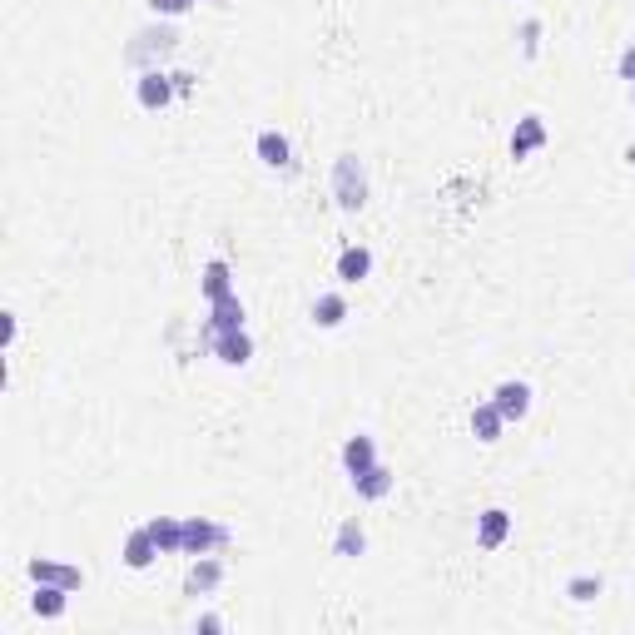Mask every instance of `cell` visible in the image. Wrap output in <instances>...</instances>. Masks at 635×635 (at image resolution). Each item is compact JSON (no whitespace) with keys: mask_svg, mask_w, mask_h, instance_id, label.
I'll return each instance as SVG.
<instances>
[{"mask_svg":"<svg viewBox=\"0 0 635 635\" xmlns=\"http://www.w3.org/2000/svg\"><path fill=\"white\" fill-rule=\"evenodd\" d=\"M333 199L343 214H358L368 204V169L358 154H338L333 159Z\"/></svg>","mask_w":635,"mask_h":635,"instance_id":"obj_1","label":"cell"},{"mask_svg":"<svg viewBox=\"0 0 635 635\" xmlns=\"http://www.w3.org/2000/svg\"><path fill=\"white\" fill-rule=\"evenodd\" d=\"M234 541L229 526L209 521V516H184V541H179V556H209V551H224Z\"/></svg>","mask_w":635,"mask_h":635,"instance_id":"obj_2","label":"cell"},{"mask_svg":"<svg viewBox=\"0 0 635 635\" xmlns=\"http://www.w3.org/2000/svg\"><path fill=\"white\" fill-rule=\"evenodd\" d=\"M174 45H179V30H174V25H149V30H139V35L125 45V65L154 70V65H149V55H159V60H164Z\"/></svg>","mask_w":635,"mask_h":635,"instance_id":"obj_3","label":"cell"},{"mask_svg":"<svg viewBox=\"0 0 635 635\" xmlns=\"http://www.w3.org/2000/svg\"><path fill=\"white\" fill-rule=\"evenodd\" d=\"M174 95H179L174 75H164L159 65H154V70H139V80H134V100H139V110L159 115V110H169V105H174Z\"/></svg>","mask_w":635,"mask_h":635,"instance_id":"obj_4","label":"cell"},{"mask_svg":"<svg viewBox=\"0 0 635 635\" xmlns=\"http://www.w3.org/2000/svg\"><path fill=\"white\" fill-rule=\"evenodd\" d=\"M25 576L40 581V586H60V591H70V596L85 586V571H80V566H70V561H50V556H35V561L25 566Z\"/></svg>","mask_w":635,"mask_h":635,"instance_id":"obj_5","label":"cell"},{"mask_svg":"<svg viewBox=\"0 0 635 635\" xmlns=\"http://www.w3.org/2000/svg\"><path fill=\"white\" fill-rule=\"evenodd\" d=\"M209 348H214V358H219L224 368H244V363L254 358V338H249V328H234V333H209Z\"/></svg>","mask_w":635,"mask_h":635,"instance_id":"obj_6","label":"cell"},{"mask_svg":"<svg viewBox=\"0 0 635 635\" xmlns=\"http://www.w3.org/2000/svg\"><path fill=\"white\" fill-rule=\"evenodd\" d=\"M254 154H258V164H268V169H283V174L293 169V144H288L283 129H258Z\"/></svg>","mask_w":635,"mask_h":635,"instance_id":"obj_7","label":"cell"},{"mask_svg":"<svg viewBox=\"0 0 635 635\" xmlns=\"http://www.w3.org/2000/svg\"><path fill=\"white\" fill-rule=\"evenodd\" d=\"M546 139H551V129H546L541 115H521L516 129H511V159H526V154L546 149Z\"/></svg>","mask_w":635,"mask_h":635,"instance_id":"obj_8","label":"cell"},{"mask_svg":"<svg viewBox=\"0 0 635 635\" xmlns=\"http://www.w3.org/2000/svg\"><path fill=\"white\" fill-rule=\"evenodd\" d=\"M511 536V511L507 507H487L477 516V546L482 551H502Z\"/></svg>","mask_w":635,"mask_h":635,"instance_id":"obj_9","label":"cell"},{"mask_svg":"<svg viewBox=\"0 0 635 635\" xmlns=\"http://www.w3.org/2000/svg\"><path fill=\"white\" fill-rule=\"evenodd\" d=\"M492 402L502 407V417H507V422H521V417L531 412V382H521V378L497 382V392H492Z\"/></svg>","mask_w":635,"mask_h":635,"instance_id":"obj_10","label":"cell"},{"mask_svg":"<svg viewBox=\"0 0 635 635\" xmlns=\"http://www.w3.org/2000/svg\"><path fill=\"white\" fill-rule=\"evenodd\" d=\"M219 581H224V561L194 556V566H189V576H184V596H209V591H219Z\"/></svg>","mask_w":635,"mask_h":635,"instance_id":"obj_11","label":"cell"},{"mask_svg":"<svg viewBox=\"0 0 635 635\" xmlns=\"http://www.w3.org/2000/svg\"><path fill=\"white\" fill-rule=\"evenodd\" d=\"M502 432H507V417H502V407H497L492 397H487V402H477V407H472V437L492 447V442H502Z\"/></svg>","mask_w":635,"mask_h":635,"instance_id":"obj_12","label":"cell"},{"mask_svg":"<svg viewBox=\"0 0 635 635\" xmlns=\"http://www.w3.org/2000/svg\"><path fill=\"white\" fill-rule=\"evenodd\" d=\"M368 467H378V442H373L368 432H353V437L343 442V472L358 477V472H368Z\"/></svg>","mask_w":635,"mask_h":635,"instance_id":"obj_13","label":"cell"},{"mask_svg":"<svg viewBox=\"0 0 635 635\" xmlns=\"http://www.w3.org/2000/svg\"><path fill=\"white\" fill-rule=\"evenodd\" d=\"M392 487H397V472H392L387 462H378V467H368V472H358V477H353V492H358L363 502H382Z\"/></svg>","mask_w":635,"mask_h":635,"instance_id":"obj_14","label":"cell"},{"mask_svg":"<svg viewBox=\"0 0 635 635\" xmlns=\"http://www.w3.org/2000/svg\"><path fill=\"white\" fill-rule=\"evenodd\" d=\"M244 303H239V293H229V298H214L209 303V333H234V328H244Z\"/></svg>","mask_w":635,"mask_h":635,"instance_id":"obj_15","label":"cell"},{"mask_svg":"<svg viewBox=\"0 0 635 635\" xmlns=\"http://www.w3.org/2000/svg\"><path fill=\"white\" fill-rule=\"evenodd\" d=\"M154 556H159V546H154L149 526H134V531L125 536V566H129V571H149V566H154Z\"/></svg>","mask_w":635,"mask_h":635,"instance_id":"obj_16","label":"cell"},{"mask_svg":"<svg viewBox=\"0 0 635 635\" xmlns=\"http://www.w3.org/2000/svg\"><path fill=\"white\" fill-rule=\"evenodd\" d=\"M199 293L214 303V298H229L234 293V268L224 263V258H209L204 263V278H199Z\"/></svg>","mask_w":635,"mask_h":635,"instance_id":"obj_17","label":"cell"},{"mask_svg":"<svg viewBox=\"0 0 635 635\" xmlns=\"http://www.w3.org/2000/svg\"><path fill=\"white\" fill-rule=\"evenodd\" d=\"M144 526H149L159 556H174V551H179V541H184V516H149Z\"/></svg>","mask_w":635,"mask_h":635,"instance_id":"obj_18","label":"cell"},{"mask_svg":"<svg viewBox=\"0 0 635 635\" xmlns=\"http://www.w3.org/2000/svg\"><path fill=\"white\" fill-rule=\"evenodd\" d=\"M363 551H368V531H363V521H358V516H348V521L338 526V536H333V556L358 561Z\"/></svg>","mask_w":635,"mask_h":635,"instance_id":"obj_19","label":"cell"},{"mask_svg":"<svg viewBox=\"0 0 635 635\" xmlns=\"http://www.w3.org/2000/svg\"><path fill=\"white\" fill-rule=\"evenodd\" d=\"M65 606H70V591H60V586H40V581H35L30 611H35L40 621H60V616H65Z\"/></svg>","mask_w":635,"mask_h":635,"instance_id":"obj_20","label":"cell"},{"mask_svg":"<svg viewBox=\"0 0 635 635\" xmlns=\"http://www.w3.org/2000/svg\"><path fill=\"white\" fill-rule=\"evenodd\" d=\"M368 273H373V249L348 244V249L338 254V278H343V283H363Z\"/></svg>","mask_w":635,"mask_h":635,"instance_id":"obj_21","label":"cell"},{"mask_svg":"<svg viewBox=\"0 0 635 635\" xmlns=\"http://www.w3.org/2000/svg\"><path fill=\"white\" fill-rule=\"evenodd\" d=\"M313 323L318 328H343L348 323V298L343 293H318L313 298Z\"/></svg>","mask_w":635,"mask_h":635,"instance_id":"obj_22","label":"cell"},{"mask_svg":"<svg viewBox=\"0 0 635 635\" xmlns=\"http://www.w3.org/2000/svg\"><path fill=\"white\" fill-rule=\"evenodd\" d=\"M601 591H606V586H601V576H571V581H566V596H571L576 606H586V601H596Z\"/></svg>","mask_w":635,"mask_h":635,"instance_id":"obj_23","label":"cell"},{"mask_svg":"<svg viewBox=\"0 0 635 635\" xmlns=\"http://www.w3.org/2000/svg\"><path fill=\"white\" fill-rule=\"evenodd\" d=\"M521 50H526V55L541 50V20H526V25H521Z\"/></svg>","mask_w":635,"mask_h":635,"instance_id":"obj_24","label":"cell"},{"mask_svg":"<svg viewBox=\"0 0 635 635\" xmlns=\"http://www.w3.org/2000/svg\"><path fill=\"white\" fill-rule=\"evenodd\" d=\"M616 80H626V85L635 80V40L621 50V60H616Z\"/></svg>","mask_w":635,"mask_h":635,"instance_id":"obj_25","label":"cell"},{"mask_svg":"<svg viewBox=\"0 0 635 635\" xmlns=\"http://www.w3.org/2000/svg\"><path fill=\"white\" fill-rule=\"evenodd\" d=\"M149 10L154 15H184V10H194V0H149Z\"/></svg>","mask_w":635,"mask_h":635,"instance_id":"obj_26","label":"cell"},{"mask_svg":"<svg viewBox=\"0 0 635 635\" xmlns=\"http://www.w3.org/2000/svg\"><path fill=\"white\" fill-rule=\"evenodd\" d=\"M174 85H179V95H189L194 90V75L189 70H174Z\"/></svg>","mask_w":635,"mask_h":635,"instance_id":"obj_27","label":"cell"},{"mask_svg":"<svg viewBox=\"0 0 635 635\" xmlns=\"http://www.w3.org/2000/svg\"><path fill=\"white\" fill-rule=\"evenodd\" d=\"M15 333H20V318H15V313H5V348L15 343Z\"/></svg>","mask_w":635,"mask_h":635,"instance_id":"obj_28","label":"cell"},{"mask_svg":"<svg viewBox=\"0 0 635 635\" xmlns=\"http://www.w3.org/2000/svg\"><path fill=\"white\" fill-rule=\"evenodd\" d=\"M626 164H635V144H631V149H626Z\"/></svg>","mask_w":635,"mask_h":635,"instance_id":"obj_29","label":"cell"},{"mask_svg":"<svg viewBox=\"0 0 635 635\" xmlns=\"http://www.w3.org/2000/svg\"><path fill=\"white\" fill-rule=\"evenodd\" d=\"M626 90H631V105H635V80H631V85H626Z\"/></svg>","mask_w":635,"mask_h":635,"instance_id":"obj_30","label":"cell"},{"mask_svg":"<svg viewBox=\"0 0 635 635\" xmlns=\"http://www.w3.org/2000/svg\"><path fill=\"white\" fill-rule=\"evenodd\" d=\"M631 273H635V263H631Z\"/></svg>","mask_w":635,"mask_h":635,"instance_id":"obj_31","label":"cell"}]
</instances>
